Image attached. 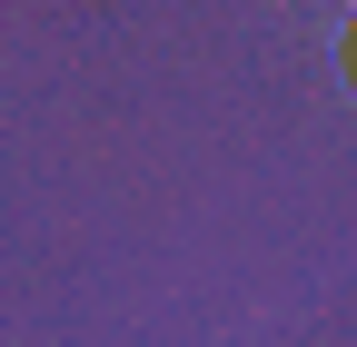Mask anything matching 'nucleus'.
Wrapping results in <instances>:
<instances>
[{"instance_id":"1","label":"nucleus","mask_w":357,"mask_h":347,"mask_svg":"<svg viewBox=\"0 0 357 347\" xmlns=\"http://www.w3.org/2000/svg\"><path fill=\"white\" fill-rule=\"evenodd\" d=\"M347 79H357V20H347Z\"/></svg>"}]
</instances>
